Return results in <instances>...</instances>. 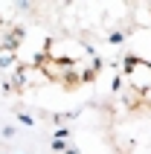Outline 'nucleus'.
I'll return each instance as SVG.
<instances>
[{
  "label": "nucleus",
  "instance_id": "f257e3e1",
  "mask_svg": "<svg viewBox=\"0 0 151 154\" xmlns=\"http://www.w3.org/2000/svg\"><path fill=\"white\" fill-rule=\"evenodd\" d=\"M38 67L50 82L61 87H82L99 76L96 52L79 38H52L38 55Z\"/></svg>",
  "mask_w": 151,
  "mask_h": 154
},
{
  "label": "nucleus",
  "instance_id": "f03ea898",
  "mask_svg": "<svg viewBox=\"0 0 151 154\" xmlns=\"http://www.w3.org/2000/svg\"><path fill=\"white\" fill-rule=\"evenodd\" d=\"M125 79L137 90H151V61L143 58H128L125 64Z\"/></svg>",
  "mask_w": 151,
  "mask_h": 154
}]
</instances>
